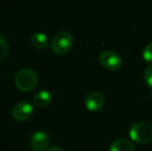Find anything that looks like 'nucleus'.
<instances>
[{
  "label": "nucleus",
  "instance_id": "obj_1",
  "mask_svg": "<svg viewBox=\"0 0 152 151\" xmlns=\"http://www.w3.org/2000/svg\"><path fill=\"white\" fill-rule=\"evenodd\" d=\"M38 77L34 69L30 67H24L20 69L15 77V84L20 90L27 92L30 91L37 84Z\"/></svg>",
  "mask_w": 152,
  "mask_h": 151
},
{
  "label": "nucleus",
  "instance_id": "obj_2",
  "mask_svg": "<svg viewBox=\"0 0 152 151\" xmlns=\"http://www.w3.org/2000/svg\"><path fill=\"white\" fill-rule=\"evenodd\" d=\"M74 44V37L72 33L66 30H61L53 36L51 42V49L55 54L63 55L69 52Z\"/></svg>",
  "mask_w": 152,
  "mask_h": 151
},
{
  "label": "nucleus",
  "instance_id": "obj_3",
  "mask_svg": "<svg viewBox=\"0 0 152 151\" xmlns=\"http://www.w3.org/2000/svg\"><path fill=\"white\" fill-rule=\"evenodd\" d=\"M132 140L138 143H148L152 140V124L145 121H138L129 128Z\"/></svg>",
  "mask_w": 152,
  "mask_h": 151
},
{
  "label": "nucleus",
  "instance_id": "obj_4",
  "mask_svg": "<svg viewBox=\"0 0 152 151\" xmlns=\"http://www.w3.org/2000/svg\"><path fill=\"white\" fill-rule=\"evenodd\" d=\"M99 63L107 69L116 71L122 65V59L120 55L113 50H104L99 54L98 57Z\"/></svg>",
  "mask_w": 152,
  "mask_h": 151
},
{
  "label": "nucleus",
  "instance_id": "obj_5",
  "mask_svg": "<svg viewBox=\"0 0 152 151\" xmlns=\"http://www.w3.org/2000/svg\"><path fill=\"white\" fill-rule=\"evenodd\" d=\"M33 113V107L28 101H21L17 103L12 109V118L17 121H25L30 118Z\"/></svg>",
  "mask_w": 152,
  "mask_h": 151
},
{
  "label": "nucleus",
  "instance_id": "obj_6",
  "mask_svg": "<svg viewBox=\"0 0 152 151\" xmlns=\"http://www.w3.org/2000/svg\"><path fill=\"white\" fill-rule=\"evenodd\" d=\"M50 142L48 133L45 131H35L30 137V146L34 151H45Z\"/></svg>",
  "mask_w": 152,
  "mask_h": 151
},
{
  "label": "nucleus",
  "instance_id": "obj_7",
  "mask_svg": "<svg viewBox=\"0 0 152 151\" xmlns=\"http://www.w3.org/2000/svg\"><path fill=\"white\" fill-rule=\"evenodd\" d=\"M84 103L89 111H98L104 104V95L100 91L93 90L86 95Z\"/></svg>",
  "mask_w": 152,
  "mask_h": 151
},
{
  "label": "nucleus",
  "instance_id": "obj_8",
  "mask_svg": "<svg viewBox=\"0 0 152 151\" xmlns=\"http://www.w3.org/2000/svg\"><path fill=\"white\" fill-rule=\"evenodd\" d=\"M52 101V94L49 90L46 89H40L36 91L33 95V103L36 107L45 108L49 105Z\"/></svg>",
  "mask_w": 152,
  "mask_h": 151
},
{
  "label": "nucleus",
  "instance_id": "obj_9",
  "mask_svg": "<svg viewBox=\"0 0 152 151\" xmlns=\"http://www.w3.org/2000/svg\"><path fill=\"white\" fill-rule=\"evenodd\" d=\"M109 151H134V144L128 139L120 138L111 143Z\"/></svg>",
  "mask_w": 152,
  "mask_h": 151
},
{
  "label": "nucleus",
  "instance_id": "obj_10",
  "mask_svg": "<svg viewBox=\"0 0 152 151\" xmlns=\"http://www.w3.org/2000/svg\"><path fill=\"white\" fill-rule=\"evenodd\" d=\"M31 44L37 49H46L49 44V37L46 33L37 31L31 35Z\"/></svg>",
  "mask_w": 152,
  "mask_h": 151
},
{
  "label": "nucleus",
  "instance_id": "obj_11",
  "mask_svg": "<svg viewBox=\"0 0 152 151\" xmlns=\"http://www.w3.org/2000/svg\"><path fill=\"white\" fill-rule=\"evenodd\" d=\"M8 52V44L6 39L2 35H0V61H2L6 57Z\"/></svg>",
  "mask_w": 152,
  "mask_h": 151
},
{
  "label": "nucleus",
  "instance_id": "obj_12",
  "mask_svg": "<svg viewBox=\"0 0 152 151\" xmlns=\"http://www.w3.org/2000/svg\"><path fill=\"white\" fill-rule=\"evenodd\" d=\"M142 55H143V57H144V59L146 61L152 62V42H148V44L145 46Z\"/></svg>",
  "mask_w": 152,
  "mask_h": 151
},
{
  "label": "nucleus",
  "instance_id": "obj_13",
  "mask_svg": "<svg viewBox=\"0 0 152 151\" xmlns=\"http://www.w3.org/2000/svg\"><path fill=\"white\" fill-rule=\"evenodd\" d=\"M144 80L150 87H152V64L148 65L144 71Z\"/></svg>",
  "mask_w": 152,
  "mask_h": 151
},
{
  "label": "nucleus",
  "instance_id": "obj_14",
  "mask_svg": "<svg viewBox=\"0 0 152 151\" xmlns=\"http://www.w3.org/2000/svg\"><path fill=\"white\" fill-rule=\"evenodd\" d=\"M48 151H63V150H62L59 146H53V147L49 148Z\"/></svg>",
  "mask_w": 152,
  "mask_h": 151
},
{
  "label": "nucleus",
  "instance_id": "obj_15",
  "mask_svg": "<svg viewBox=\"0 0 152 151\" xmlns=\"http://www.w3.org/2000/svg\"><path fill=\"white\" fill-rule=\"evenodd\" d=\"M151 98H152V92H151Z\"/></svg>",
  "mask_w": 152,
  "mask_h": 151
}]
</instances>
